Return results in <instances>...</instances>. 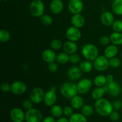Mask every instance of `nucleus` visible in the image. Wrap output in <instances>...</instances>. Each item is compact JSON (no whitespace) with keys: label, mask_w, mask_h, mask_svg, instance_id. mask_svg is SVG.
<instances>
[{"label":"nucleus","mask_w":122,"mask_h":122,"mask_svg":"<svg viewBox=\"0 0 122 122\" xmlns=\"http://www.w3.org/2000/svg\"><path fill=\"white\" fill-rule=\"evenodd\" d=\"M94 108L97 113L102 117L109 116L110 113L114 110L113 103L103 98L95 101Z\"/></svg>","instance_id":"f257e3e1"},{"label":"nucleus","mask_w":122,"mask_h":122,"mask_svg":"<svg viewBox=\"0 0 122 122\" xmlns=\"http://www.w3.org/2000/svg\"><path fill=\"white\" fill-rule=\"evenodd\" d=\"M60 92L63 97L68 100H71L73 97L78 94L77 86L73 81L63 83L60 88Z\"/></svg>","instance_id":"f03ea898"},{"label":"nucleus","mask_w":122,"mask_h":122,"mask_svg":"<svg viewBox=\"0 0 122 122\" xmlns=\"http://www.w3.org/2000/svg\"><path fill=\"white\" fill-rule=\"evenodd\" d=\"M82 54L85 60L94 61L98 55V49L92 44H87L82 48Z\"/></svg>","instance_id":"7ed1b4c3"},{"label":"nucleus","mask_w":122,"mask_h":122,"mask_svg":"<svg viewBox=\"0 0 122 122\" xmlns=\"http://www.w3.org/2000/svg\"><path fill=\"white\" fill-rule=\"evenodd\" d=\"M29 10L31 15L34 17H39L44 15L45 5L42 0H33L30 2Z\"/></svg>","instance_id":"20e7f679"},{"label":"nucleus","mask_w":122,"mask_h":122,"mask_svg":"<svg viewBox=\"0 0 122 122\" xmlns=\"http://www.w3.org/2000/svg\"><path fill=\"white\" fill-rule=\"evenodd\" d=\"M93 82L89 78H83L77 82V92L79 95H83L89 92L92 88Z\"/></svg>","instance_id":"39448f33"},{"label":"nucleus","mask_w":122,"mask_h":122,"mask_svg":"<svg viewBox=\"0 0 122 122\" xmlns=\"http://www.w3.org/2000/svg\"><path fill=\"white\" fill-rule=\"evenodd\" d=\"M42 120V113L36 108H31L25 113V121L26 122H41Z\"/></svg>","instance_id":"423d86ee"},{"label":"nucleus","mask_w":122,"mask_h":122,"mask_svg":"<svg viewBox=\"0 0 122 122\" xmlns=\"http://www.w3.org/2000/svg\"><path fill=\"white\" fill-rule=\"evenodd\" d=\"M94 69L98 71H104L110 67L109 59L104 55L98 56L93 61Z\"/></svg>","instance_id":"0eeeda50"},{"label":"nucleus","mask_w":122,"mask_h":122,"mask_svg":"<svg viewBox=\"0 0 122 122\" xmlns=\"http://www.w3.org/2000/svg\"><path fill=\"white\" fill-rule=\"evenodd\" d=\"M106 93L109 94L110 96L116 97L120 95L122 92L121 86L119 83L116 81L107 83L104 86H103Z\"/></svg>","instance_id":"6e6552de"},{"label":"nucleus","mask_w":122,"mask_h":122,"mask_svg":"<svg viewBox=\"0 0 122 122\" xmlns=\"http://www.w3.org/2000/svg\"><path fill=\"white\" fill-rule=\"evenodd\" d=\"M45 92L44 89L40 87H35L30 92L29 99L34 104H39L44 101Z\"/></svg>","instance_id":"1a4fd4ad"},{"label":"nucleus","mask_w":122,"mask_h":122,"mask_svg":"<svg viewBox=\"0 0 122 122\" xmlns=\"http://www.w3.org/2000/svg\"><path fill=\"white\" fill-rule=\"evenodd\" d=\"M66 36L68 40L76 42L81 39L82 32L80 30V29L72 26L69 27L66 30Z\"/></svg>","instance_id":"9d476101"},{"label":"nucleus","mask_w":122,"mask_h":122,"mask_svg":"<svg viewBox=\"0 0 122 122\" xmlns=\"http://www.w3.org/2000/svg\"><path fill=\"white\" fill-rule=\"evenodd\" d=\"M27 91V85L21 81H14L11 85V92L15 95H21Z\"/></svg>","instance_id":"9b49d317"},{"label":"nucleus","mask_w":122,"mask_h":122,"mask_svg":"<svg viewBox=\"0 0 122 122\" xmlns=\"http://www.w3.org/2000/svg\"><path fill=\"white\" fill-rule=\"evenodd\" d=\"M83 0H70L68 4V9L72 14H80L83 9Z\"/></svg>","instance_id":"f8f14e48"},{"label":"nucleus","mask_w":122,"mask_h":122,"mask_svg":"<svg viewBox=\"0 0 122 122\" xmlns=\"http://www.w3.org/2000/svg\"><path fill=\"white\" fill-rule=\"evenodd\" d=\"M82 71L79 67L72 66L68 69L67 75L69 79L73 82L79 81L82 77Z\"/></svg>","instance_id":"ddd939ff"},{"label":"nucleus","mask_w":122,"mask_h":122,"mask_svg":"<svg viewBox=\"0 0 122 122\" xmlns=\"http://www.w3.org/2000/svg\"><path fill=\"white\" fill-rule=\"evenodd\" d=\"M57 100V96L56 94V91L50 89V90L45 92L43 101L45 106L51 107L56 104Z\"/></svg>","instance_id":"4468645a"},{"label":"nucleus","mask_w":122,"mask_h":122,"mask_svg":"<svg viewBox=\"0 0 122 122\" xmlns=\"http://www.w3.org/2000/svg\"><path fill=\"white\" fill-rule=\"evenodd\" d=\"M10 117L13 122H23L25 120V113L19 107L13 108L10 111Z\"/></svg>","instance_id":"2eb2a0df"},{"label":"nucleus","mask_w":122,"mask_h":122,"mask_svg":"<svg viewBox=\"0 0 122 122\" xmlns=\"http://www.w3.org/2000/svg\"><path fill=\"white\" fill-rule=\"evenodd\" d=\"M50 9L54 14H59L64 9V4L61 0H52L50 2Z\"/></svg>","instance_id":"dca6fc26"},{"label":"nucleus","mask_w":122,"mask_h":122,"mask_svg":"<svg viewBox=\"0 0 122 122\" xmlns=\"http://www.w3.org/2000/svg\"><path fill=\"white\" fill-rule=\"evenodd\" d=\"M100 20L102 25L106 26H112L113 22L115 21L114 15L109 11H106L101 14L100 16Z\"/></svg>","instance_id":"f3484780"},{"label":"nucleus","mask_w":122,"mask_h":122,"mask_svg":"<svg viewBox=\"0 0 122 122\" xmlns=\"http://www.w3.org/2000/svg\"><path fill=\"white\" fill-rule=\"evenodd\" d=\"M43 60L46 63H50L56 61L57 54L55 52L54 50L52 49H46L42 52L41 55Z\"/></svg>","instance_id":"a211bd4d"},{"label":"nucleus","mask_w":122,"mask_h":122,"mask_svg":"<svg viewBox=\"0 0 122 122\" xmlns=\"http://www.w3.org/2000/svg\"><path fill=\"white\" fill-rule=\"evenodd\" d=\"M63 50L64 52H66L68 54L71 55L76 53L78 50V46L75 42L68 40L63 44Z\"/></svg>","instance_id":"6ab92c4d"},{"label":"nucleus","mask_w":122,"mask_h":122,"mask_svg":"<svg viewBox=\"0 0 122 122\" xmlns=\"http://www.w3.org/2000/svg\"><path fill=\"white\" fill-rule=\"evenodd\" d=\"M71 23L73 26L81 29L85 25V19L83 15L80 14H73L71 18Z\"/></svg>","instance_id":"aec40b11"},{"label":"nucleus","mask_w":122,"mask_h":122,"mask_svg":"<svg viewBox=\"0 0 122 122\" xmlns=\"http://www.w3.org/2000/svg\"><path fill=\"white\" fill-rule=\"evenodd\" d=\"M119 52V48L117 45L114 44H109L106 46L104 50V56L108 59L113 58V57H116Z\"/></svg>","instance_id":"412c9836"},{"label":"nucleus","mask_w":122,"mask_h":122,"mask_svg":"<svg viewBox=\"0 0 122 122\" xmlns=\"http://www.w3.org/2000/svg\"><path fill=\"white\" fill-rule=\"evenodd\" d=\"M70 105L75 109H81L84 105V101H83V98L79 94L75 95L70 100Z\"/></svg>","instance_id":"4be33fe9"},{"label":"nucleus","mask_w":122,"mask_h":122,"mask_svg":"<svg viewBox=\"0 0 122 122\" xmlns=\"http://www.w3.org/2000/svg\"><path fill=\"white\" fill-rule=\"evenodd\" d=\"M79 67L80 69L82 70V72L88 73L92 70L93 68H94V65L91 61L85 60H83L80 62Z\"/></svg>","instance_id":"5701e85b"},{"label":"nucleus","mask_w":122,"mask_h":122,"mask_svg":"<svg viewBox=\"0 0 122 122\" xmlns=\"http://www.w3.org/2000/svg\"><path fill=\"white\" fill-rule=\"evenodd\" d=\"M110 39L112 44L119 46L122 45V33L114 32L110 35Z\"/></svg>","instance_id":"b1692460"},{"label":"nucleus","mask_w":122,"mask_h":122,"mask_svg":"<svg viewBox=\"0 0 122 122\" xmlns=\"http://www.w3.org/2000/svg\"><path fill=\"white\" fill-rule=\"evenodd\" d=\"M106 93L104 87H97L92 91L91 97L94 100L97 101L102 98Z\"/></svg>","instance_id":"393cba45"},{"label":"nucleus","mask_w":122,"mask_h":122,"mask_svg":"<svg viewBox=\"0 0 122 122\" xmlns=\"http://www.w3.org/2000/svg\"><path fill=\"white\" fill-rule=\"evenodd\" d=\"M56 61L58 64H66L70 61V55L65 52H61L58 53L56 57Z\"/></svg>","instance_id":"a878e982"},{"label":"nucleus","mask_w":122,"mask_h":122,"mask_svg":"<svg viewBox=\"0 0 122 122\" xmlns=\"http://www.w3.org/2000/svg\"><path fill=\"white\" fill-rule=\"evenodd\" d=\"M50 113L55 118H60L63 114V108L60 105L55 104L51 107Z\"/></svg>","instance_id":"bb28decb"},{"label":"nucleus","mask_w":122,"mask_h":122,"mask_svg":"<svg viewBox=\"0 0 122 122\" xmlns=\"http://www.w3.org/2000/svg\"><path fill=\"white\" fill-rule=\"evenodd\" d=\"M69 122H87V118L82 113H75L69 117Z\"/></svg>","instance_id":"cd10ccee"},{"label":"nucleus","mask_w":122,"mask_h":122,"mask_svg":"<svg viewBox=\"0 0 122 122\" xmlns=\"http://www.w3.org/2000/svg\"><path fill=\"white\" fill-rule=\"evenodd\" d=\"M112 8L114 14L118 15H122V0L113 1Z\"/></svg>","instance_id":"c85d7f7f"},{"label":"nucleus","mask_w":122,"mask_h":122,"mask_svg":"<svg viewBox=\"0 0 122 122\" xmlns=\"http://www.w3.org/2000/svg\"><path fill=\"white\" fill-rule=\"evenodd\" d=\"M93 83H94V84L97 87L104 86L107 83L106 76L102 75H97V76L94 78Z\"/></svg>","instance_id":"c756f323"},{"label":"nucleus","mask_w":122,"mask_h":122,"mask_svg":"<svg viewBox=\"0 0 122 122\" xmlns=\"http://www.w3.org/2000/svg\"><path fill=\"white\" fill-rule=\"evenodd\" d=\"M81 112L86 117H90L94 113V108L91 105L86 104L81 108Z\"/></svg>","instance_id":"7c9ffc66"},{"label":"nucleus","mask_w":122,"mask_h":122,"mask_svg":"<svg viewBox=\"0 0 122 122\" xmlns=\"http://www.w3.org/2000/svg\"><path fill=\"white\" fill-rule=\"evenodd\" d=\"M40 21L42 25L45 26H50L53 23L52 17L48 14H44L40 17Z\"/></svg>","instance_id":"2f4dec72"},{"label":"nucleus","mask_w":122,"mask_h":122,"mask_svg":"<svg viewBox=\"0 0 122 122\" xmlns=\"http://www.w3.org/2000/svg\"><path fill=\"white\" fill-rule=\"evenodd\" d=\"M11 35L8 30L5 29H1L0 30V41L1 43H6L10 41Z\"/></svg>","instance_id":"473e14b6"},{"label":"nucleus","mask_w":122,"mask_h":122,"mask_svg":"<svg viewBox=\"0 0 122 122\" xmlns=\"http://www.w3.org/2000/svg\"><path fill=\"white\" fill-rule=\"evenodd\" d=\"M63 42L61 41L58 39H53L50 42V47L54 51H57V50H60V49L63 48Z\"/></svg>","instance_id":"72a5a7b5"},{"label":"nucleus","mask_w":122,"mask_h":122,"mask_svg":"<svg viewBox=\"0 0 122 122\" xmlns=\"http://www.w3.org/2000/svg\"><path fill=\"white\" fill-rule=\"evenodd\" d=\"M109 64L110 67L112 68H118L121 65V60L119 58L117 57H113V58L109 59Z\"/></svg>","instance_id":"f704fd0d"},{"label":"nucleus","mask_w":122,"mask_h":122,"mask_svg":"<svg viewBox=\"0 0 122 122\" xmlns=\"http://www.w3.org/2000/svg\"><path fill=\"white\" fill-rule=\"evenodd\" d=\"M112 29L114 32H122V20H116L113 22L112 25Z\"/></svg>","instance_id":"c9c22d12"},{"label":"nucleus","mask_w":122,"mask_h":122,"mask_svg":"<svg viewBox=\"0 0 122 122\" xmlns=\"http://www.w3.org/2000/svg\"><path fill=\"white\" fill-rule=\"evenodd\" d=\"M33 102H32V100L30 99H26L23 101L22 106L24 109H25L26 110H29L33 108Z\"/></svg>","instance_id":"e433bc0d"},{"label":"nucleus","mask_w":122,"mask_h":122,"mask_svg":"<svg viewBox=\"0 0 122 122\" xmlns=\"http://www.w3.org/2000/svg\"><path fill=\"white\" fill-rule=\"evenodd\" d=\"M81 59V58L79 55L76 53H75L70 55V61L69 62H70V63L73 64H76L80 63Z\"/></svg>","instance_id":"4c0bfd02"},{"label":"nucleus","mask_w":122,"mask_h":122,"mask_svg":"<svg viewBox=\"0 0 122 122\" xmlns=\"http://www.w3.org/2000/svg\"><path fill=\"white\" fill-rule=\"evenodd\" d=\"M110 119L113 122H117L120 119V114L117 110H113L109 115Z\"/></svg>","instance_id":"58836bf2"},{"label":"nucleus","mask_w":122,"mask_h":122,"mask_svg":"<svg viewBox=\"0 0 122 122\" xmlns=\"http://www.w3.org/2000/svg\"><path fill=\"white\" fill-rule=\"evenodd\" d=\"M71 106H66L63 108V114L65 116L70 117L73 114V110Z\"/></svg>","instance_id":"ea45409f"},{"label":"nucleus","mask_w":122,"mask_h":122,"mask_svg":"<svg viewBox=\"0 0 122 122\" xmlns=\"http://www.w3.org/2000/svg\"><path fill=\"white\" fill-rule=\"evenodd\" d=\"M99 42L103 46H107L111 42L110 36H101L100 38V40H99Z\"/></svg>","instance_id":"a19ab883"},{"label":"nucleus","mask_w":122,"mask_h":122,"mask_svg":"<svg viewBox=\"0 0 122 122\" xmlns=\"http://www.w3.org/2000/svg\"><path fill=\"white\" fill-rule=\"evenodd\" d=\"M48 67V70L50 72L55 73L58 70V66L57 63H56V62L54 61L49 63Z\"/></svg>","instance_id":"79ce46f5"},{"label":"nucleus","mask_w":122,"mask_h":122,"mask_svg":"<svg viewBox=\"0 0 122 122\" xmlns=\"http://www.w3.org/2000/svg\"><path fill=\"white\" fill-rule=\"evenodd\" d=\"M1 90L5 93L11 92V85L8 82H3L1 85Z\"/></svg>","instance_id":"37998d69"},{"label":"nucleus","mask_w":122,"mask_h":122,"mask_svg":"<svg viewBox=\"0 0 122 122\" xmlns=\"http://www.w3.org/2000/svg\"><path fill=\"white\" fill-rule=\"evenodd\" d=\"M113 108L115 110H119L122 108V101L120 100H116L113 102Z\"/></svg>","instance_id":"c03bdc74"},{"label":"nucleus","mask_w":122,"mask_h":122,"mask_svg":"<svg viewBox=\"0 0 122 122\" xmlns=\"http://www.w3.org/2000/svg\"><path fill=\"white\" fill-rule=\"evenodd\" d=\"M42 122H56V120H55V117H54L52 116H46L43 119Z\"/></svg>","instance_id":"a18cd8bd"},{"label":"nucleus","mask_w":122,"mask_h":122,"mask_svg":"<svg viewBox=\"0 0 122 122\" xmlns=\"http://www.w3.org/2000/svg\"><path fill=\"white\" fill-rule=\"evenodd\" d=\"M106 78H107V83H110V82H113L114 81V76L112 74H108L106 76Z\"/></svg>","instance_id":"49530a36"},{"label":"nucleus","mask_w":122,"mask_h":122,"mask_svg":"<svg viewBox=\"0 0 122 122\" xmlns=\"http://www.w3.org/2000/svg\"><path fill=\"white\" fill-rule=\"evenodd\" d=\"M56 122H69V120L67 119L66 117H61L58 118Z\"/></svg>","instance_id":"de8ad7c7"},{"label":"nucleus","mask_w":122,"mask_h":122,"mask_svg":"<svg viewBox=\"0 0 122 122\" xmlns=\"http://www.w3.org/2000/svg\"><path fill=\"white\" fill-rule=\"evenodd\" d=\"M0 1H4V0H0Z\"/></svg>","instance_id":"09e8293b"},{"label":"nucleus","mask_w":122,"mask_h":122,"mask_svg":"<svg viewBox=\"0 0 122 122\" xmlns=\"http://www.w3.org/2000/svg\"><path fill=\"white\" fill-rule=\"evenodd\" d=\"M112 1H114V0H112Z\"/></svg>","instance_id":"8fccbe9b"},{"label":"nucleus","mask_w":122,"mask_h":122,"mask_svg":"<svg viewBox=\"0 0 122 122\" xmlns=\"http://www.w3.org/2000/svg\"></svg>","instance_id":"3c124183"},{"label":"nucleus","mask_w":122,"mask_h":122,"mask_svg":"<svg viewBox=\"0 0 122 122\" xmlns=\"http://www.w3.org/2000/svg\"><path fill=\"white\" fill-rule=\"evenodd\" d=\"M4 1H5V0H4Z\"/></svg>","instance_id":"603ef678"}]
</instances>
